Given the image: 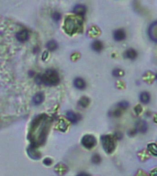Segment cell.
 Returning a JSON list of instances; mask_svg holds the SVG:
<instances>
[{"mask_svg": "<svg viewBox=\"0 0 157 176\" xmlns=\"http://www.w3.org/2000/svg\"><path fill=\"white\" fill-rule=\"evenodd\" d=\"M60 82L58 73L54 69H48L45 73L41 74V84H44L46 86H53Z\"/></svg>", "mask_w": 157, "mask_h": 176, "instance_id": "2", "label": "cell"}, {"mask_svg": "<svg viewBox=\"0 0 157 176\" xmlns=\"http://www.w3.org/2000/svg\"><path fill=\"white\" fill-rule=\"evenodd\" d=\"M117 106H118V109L125 110V109H127L129 106V103L127 102V101H121V102H120V103L117 105Z\"/></svg>", "mask_w": 157, "mask_h": 176, "instance_id": "23", "label": "cell"}, {"mask_svg": "<svg viewBox=\"0 0 157 176\" xmlns=\"http://www.w3.org/2000/svg\"><path fill=\"white\" fill-rule=\"evenodd\" d=\"M44 101V95L42 93H37L32 98V104L34 105H40Z\"/></svg>", "mask_w": 157, "mask_h": 176, "instance_id": "16", "label": "cell"}, {"mask_svg": "<svg viewBox=\"0 0 157 176\" xmlns=\"http://www.w3.org/2000/svg\"><path fill=\"white\" fill-rule=\"evenodd\" d=\"M27 151H28V155H29L31 159H33V160H39V159H41V154L40 151H38L37 148L30 146V147L28 149V150H27Z\"/></svg>", "mask_w": 157, "mask_h": 176, "instance_id": "11", "label": "cell"}, {"mask_svg": "<svg viewBox=\"0 0 157 176\" xmlns=\"http://www.w3.org/2000/svg\"><path fill=\"white\" fill-rule=\"evenodd\" d=\"M101 144L104 151L107 154H111L116 149L115 138L112 135H104L101 137Z\"/></svg>", "mask_w": 157, "mask_h": 176, "instance_id": "4", "label": "cell"}, {"mask_svg": "<svg viewBox=\"0 0 157 176\" xmlns=\"http://www.w3.org/2000/svg\"><path fill=\"white\" fill-rule=\"evenodd\" d=\"M81 24H82V21L81 20L69 16V17H67L65 20H64V30H65V32L68 33L69 35H73L78 31V29L81 27Z\"/></svg>", "mask_w": 157, "mask_h": 176, "instance_id": "3", "label": "cell"}, {"mask_svg": "<svg viewBox=\"0 0 157 176\" xmlns=\"http://www.w3.org/2000/svg\"><path fill=\"white\" fill-rule=\"evenodd\" d=\"M91 162H92V163H94V164H99L101 162V157H100L99 154L95 153L91 158Z\"/></svg>", "mask_w": 157, "mask_h": 176, "instance_id": "24", "label": "cell"}, {"mask_svg": "<svg viewBox=\"0 0 157 176\" xmlns=\"http://www.w3.org/2000/svg\"><path fill=\"white\" fill-rule=\"evenodd\" d=\"M74 86L78 90H84L86 87V83L83 78L77 77L74 80Z\"/></svg>", "mask_w": 157, "mask_h": 176, "instance_id": "13", "label": "cell"}, {"mask_svg": "<svg viewBox=\"0 0 157 176\" xmlns=\"http://www.w3.org/2000/svg\"><path fill=\"white\" fill-rule=\"evenodd\" d=\"M155 80H156V81H157V73L155 74Z\"/></svg>", "mask_w": 157, "mask_h": 176, "instance_id": "37", "label": "cell"}, {"mask_svg": "<svg viewBox=\"0 0 157 176\" xmlns=\"http://www.w3.org/2000/svg\"><path fill=\"white\" fill-rule=\"evenodd\" d=\"M113 39L116 41H122L126 39V32L123 29H118L113 32Z\"/></svg>", "mask_w": 157, "mask_h": 176, "instance_id": "9", "label": "cell"}, {"mask_svg": "<svg viewBox=\"0 0 157 176\" xmlns=\"http://www.w3.org/2000/svg\"><path fill=\"white\" fill-rule=\"evenodd\" d=\"M134 111H135V113H136L137 115H140V113H142V111H143L142 105H136V106L134 108Z\"/></svg>", "mask_w": 157, "mask_h": 176, "instance_id": "29", "label": "cell"}, {"mask_svg": "<svg viewBox=\"0 0 157 176\" xmlns=\"http://www.w3.org/2000/svg\"><path fill=\"white\" fill-rule=\"evenodd\" d=\"M46 48L50 51H54L58 49V43L55 40H49L46 43Z\"/></svg>", "mask_w": 157, "mask_h": 176, "instance_id": "19", "label": "cell"}, {"mask_svg": "<svg viewBox=\"0 0 157 176\" xmlns=\"http://www.w3.org/2000/svg\"><path fill=\"white\" fill-rule=\"evenodd\" d=\"M147 150L150 154L153 156L157 157V144L155 143H149L147 145Z\"/></svg>", "mask_w": 157, "mask_h": 176, "instance_id": "20", "label": "cell"}, {"mask_svg": "<svg viewBox=\"0 0 157 176\" xmlns=\"http://www.w3.org/2000/svg\"><path fill=\"white\" fill-rule=\"evenodd\" d=\"M43 164L46 165V166H51V165L52 164V159L51 158H45L44 160H43Z\"/></svg>", "mask_w": 157, "mask_h": 176, "instance_id": "28", "label": "cell"}, {"mask_svg": "<svg viewBox=\"0 0 157 176\" xmlns=\"http://www.w3.org/2000/svg\"><path fill=\"white\" fill-rule=\"evenodd\" d=\"M140 101L143 104H148L151 101V95L148 92H142L140 95Z\"/></svg>", "mask_w": 157, "mask_h": 176, "instance_id": "18", "label": "cell"}, {"mask_svg": "<svg viewBox=\"0 0 157 176\" xmlns=\"http://www.w3.org/2000/svg\"><path fill=\"white\" fill-rule=\"evenodd\" d=\"M137 56H138V52L136 50H134V49H129L124 52V57L128 59V60L133 61L137 58Z\"/></svg>", "mask_w": 157, "mask_h": 176, "instance_id": "15", "label": "cell"}, {"mask_svg": "<svg viewBox=\"0 0 157 176\" xmlns=\"http://www.w3.org/2000/svg\"><path fill=\"white\" fill-rule=\"evenodd\" d=\"M47 55H48V52L47 51H45V53H43V54H42V59H43V60H46Z\"/></svg>", "mask_w": 157, "mask_h": 176, "instance_id": "35", "label": "cell"}, {"mask_svg": "<svg viewBox=\"0 0 157 176\" xmlns=\"http://www.w3.org/2000/svg\"><path fill=\"white\" fill-rule=\"evenodd\" d=\"M90 103V100L88 97H81L78 101V105L80 106V108H87L88 105Z\"/></svg>", "mask_w": 157, "mask_h": 176, "instance_id": "21", "label": "cell"}, {"mask_svg": "<svg viewBox=\"0 0 157 176\" xmlns=\"http://www.w3.org/2000/svg\"><path fill=\"white\" fill-rule=\"evenodd\" d=\"M76 176H90V175L88 173H80Z\"/></svg>", "mask_w": 157, "mask_h": 176, "instance_id": "34", "label": "cell"}, {"mask_svg": "<svg viewBox=\"0 0 157 176\" xmlns=\"http://www.w3.org/2000/svg\"><path fill=\"white\" fill-rule=\"evenodd\" d=\"M50 126V118L46 115H40L31 122L30 129V140L32 147L38 148L45 142Z\"/></svg>", "mask_w": 157, "mask_h": 176, "instance_id": "1", "label": "cell"}, {"mask_svg": "<svg viewBox=\"0 0 157 176\" xmlns=\"http://www.w3.org/2000/svg\"><path fill=\"white\" fill-rule=\"evenodd\" d=\"M82 146L87 150H91L96 145V140L93 135H85L81 140Z\"/></svg>", "mask_w": 157, "mask_h": 176, "instance_id": "5", "label": "cell"}, {"mask_svg": "<svg viewBox=\"0 0 157 176\" xmlns=\"http://www.w3.org/2000/svg\"><path fill=\"white\" fill-rule=\"evenodd\" d=\"M58 129H59V130H61V131H63V132H64V131L67 129V124H66V122L64 121L63 119H61L60 121H59Z\"/></svg>", "mask_w": 157, "mask_h": 176, "instance_id": "25", "label": "cell"}, {"mask_svg": "<svg viewBox=\"0 0 157 176\" xmlns=\"http://www.w3.org/2000/svg\"><path fill=\"white\" fill-rule=\"evenodd\" d=\"M67 171H68V168L65 164H63L62 162L60 163H58L55 165V167H54V172L58 174V175H63V174H65L67 173Z\"/></svg>", "mask_w": 157, "mask_h": 176, "instance_id": "14", "label": "cell"}, {"mask_svg": "<svg viewBox=\"0 0 157 176\" xmlns=\"http://www.w3.org/2000/svg\"><path fill=\"white\" fill-rule=\"evenodd\" d=\"M91 48L92 50L96 51V52H99L103 50V48H104V45H103V42L100 41V40H95L93 43L91 45Z\"/></svg>", "mask_w": 157, "mask_h": 176, "instance_id": "17", "label": "cell"}, {"mask_svg": "<svg viewBox=\"0 0 157 176\" xmlns=\"http://www.w3.org/2000/svg\"><path fill=\"white\" fill-rule=\"evenodd\" d=\"M122 110H121V109H115V110H112V111H110L109 112V116H112V117H118V116H121V112Z\"/></svg>", "mask_w": 157, "mask_h": 176, "instance_id": "26", "label": "cell"}, {"mask_svg": "<svg viewBox=\"0 0 157 176\" xmlns=\"http://www.w3.org/2000/svg\"><path fill=\"white\" fill-rule=\"evenodd\" d=\"M137 134V130L136 129H132V130H129V132H128V135L129 136H131V137H133V136H135Z\"/></svg>", "mask_w": 157, "mask_h": 176, "instance_id": "31", "label": "cell"}, {"mask_svg": "<svg viewBox=\"0 0 157 176\" xmlns=\"http://www.w3.org/2000/svg\"><path fill=\"white\" fill-rule=\"evenodd\" d=\"M148 35L151 40L157 43V21H154L150 25L148 29Z\"/></svg>", "mask_w": 157, "mask_h": 176, "instance_id": "7", "label": "cell"}, {"mask_svg": "<svg viewBox=\"0 0 157 176\" xmlns=\"http://www.w3.org/2000/svg\"><path fill=\"white\" fill-rule=\"evenodd\" d=\"M66 118L71 122V123L76 124L81 120V116L77 113H74V112L69 110L66 112Z\"/></svg>", "mask_w": 157, "mask_h": 176, "instance_id": "8", "label": "cell"}, {"mask_svg": "<svg viewBox=\"0 0 157 176\" xmlns=\"http://www.w3.org/2000/svg\"><path fill=\"white\" fill-rule=\"evenodd\" d=\"M135 129L137 130V132H140V133H143V134H144V133H146L148 130V125L143 120H138L136 122Z\"/></svg>", "mask_w": 157, "mask_h": 176, "instance_id": "10", "label": "cell"}, {"mask_svg": "<svg viewBox=\"0 0 157 176\" xmlns=\"http://www.w3.org/2000/svg\"><path fill=\"white\" fill-rule=\"evenodd\" d=\"M151 176H157V169H154L151 172Z\"/></svg>", "mask_w": 157, "mask_h": 176, "instance_id": "32", "label": "cell"}, {"mask_svg": "<svg viewBox=\"0 0 157 176\" xmlns=\"http://www.w3.org/2000/svg\"><path fill=\"white\" fill-rule=\"evenodd\" d=\"M15 38L20 43H25L30 40V31L27 29H20L16 32Z\"/></svg>", "mask_w": 157, "mask_h": 176, "instance_id": "6", "label": "cell"}, {"mask_svg": "<svg viewBox=\"0 0 157 176\" xmlns=\"http://www.w3.org/2000/svg\"><path fill=\"white\" fill-rule=\"evenodd\" d=\"M73 12L76 16H79V17H84L86 12V8L84 5H76L73 8Z\"/></svg>", "mask_w": 157, "mask_h": 176, "instance_id": "12", "label": "cell"}, {"mask_svg": "<svg viewBox=\"0 0 157 176\" xmlns=\"http://www.w3.org/2000/svg\"><path fill=\"white\" fill-rule=\"evenodd\" d=\"M61 17H62V16H61V14L59 13V12H53L52 14V18L54 20L55 22H58V21L61 19Z\"/></svg>", "mask_w": 157, "mask_h": 176, "instance_id": "27", "label": "cell"}, {"mask_svg": "<svg viewBox=\"0 0 157 176\" xmlns=\"http://www.w3.org/2000/svg\"><path fill=\"white\" fill-rule=\"evenodd\" d=\"M137 176H147V175H146V173H143L142 171H139V172H138V174H137Z\"/></svg>", "mask_w": 157, "mask_h": 176, "instance_id": "33", "label": "cell"}, {"mask_svg": "<svg viewBox=\"0 0 157 176\" xmlns=\"http://www.w3.org/2000/svg\"><path fill=\"white\" fill-rule=\"evenodd\" d=\"M154 122H155V123H157V115H155V116H154Z\"/></svg>", "mask_w": 157, "mask_h": 176, "instance_id": "36", "label": "cell"}, {"mask_svg": "<svg viewBox=\"0 0 157 176\" xmlns=\"http://www.w3.org/2000/svg\"><path fill=\"white\" fill-rule=\"evenodd\" d=\"M113 137H114L115 140H120L122 138V134L121 132H115L114 133V135H113Z\"/></svg>", "mask_w": 157, "mask_h": 176, "instance_id": "30", "label": "cell"}, {"mask_svg": "<svg viewBox=\"0 0 157 176\" xmlns=\"http://www.w3.org/2000/svg\"><path fill=\"white\" fill-rule=\"evenodd\" d=\"M112 75L114 76V77L120 78V77H121V76L124 75V71L121 70V69H120V68H116V69H114V70H113Z\"/></svg>", "mask_w": 157, "mask_h": 176, "instance_id": "22", "label": "cell"}]
</instances>
